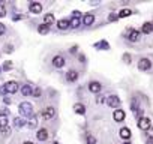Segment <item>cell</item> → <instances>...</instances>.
I'll list each match as a JSON object with an SVG mask.
<instances>
[{
  "instance_id": "11",
  "label": "cell",
  "mask_w": 153,
  "mask_h": 144,
  "mask_svg": "<svg viewBox=\"0 0 153 144\" xmlns=\"http://www.w3.org/2000/svg\"><path fill=\"white\" fill-rule=\"evenodd\" d=\"M101 89H102V84H101V83H98V81L89 83V90H90L92 93H98V92H101Z\"/></svg>"
},
{
  "instance_id": "7",
  "label": "cell",
  "mask_w": 153,
  "mask_h": 144,
  "mask_svg": "<svg viewBox=\"0 0 153 144\" xmlns=\"http://www.w3.org/2000/svg\"><path fill=\"white\" fill-rule=\"evenodd\" d=\"M5 89H6V93H17L18 90V83L17 81H8L5 84Z\"/></svg>"
},
{
  "instance_id": "28",
  "label": "cell",
  "mask_w": 153,
  "mask_h": 144,
  "mask_svg": "<svg viewBox=\"0 0 153 144\" xmlns=\"http://www.w3.org/2000/svg\"><path fill=\"white\" fill-rule=\"evenodd\" d=\"M32 95H33L35 98H39V96L42 95V90H41V87H35V89H32Z\"/></svg>"
},
{
  "instance_id": "2",
  "label": "cell",
  "mask_w": 153,
  "mask_h": 144,
  "mask_svg": "<svg viewBox=\"0 0 153 144\" xmlns=\"http://www.w3.org/2000/svg\"><path fill=\"white\" fill-rule=\"evenodd\" d=\"M150 126H152V122H150L149 117H140V119H138V128H140V129L149 131Z\"/></svg>"
},
{
  "instance_id": "25",
  "label": "cell",
  "mask_w": 153,
  "mask_h": 144,
  "mask_svg": "<svg viewBox=\"0 0 153 144\" xmlns=\"http://www.w3.org/2000/svg\"><path fill=\"white\" fill-rule=\"evenodd\" d=\"M38 32H39L41 35H47V33L50 32V27H48V26H45V24H41V26L38 27Z\"/></svg>"
},
{
  "instance_id": "21",
  "label": "cell",
  "mask_w": 153,
  "mask_h": 144,
  "mask_svg": "<svg viewBox=\"0 0 153 144\" xmlns=\"http://www.w3.org/2000/svg\"><path fill=\"white\" fill-rule=\"evenodd\" d=\"M120 137H122L123 140H129V138H131V131H129L128 128H122V129H120Z\"/></svg>"
},
{
  "instance_id": "22",
  "label": "cell",
  "mask_w": 153,
  "mask_h": 144,
  "mask_svg": "<svg viewBox=\"0 0 153 144\" xmlns=\"http://www.w3.org/2000/svg\"><path fill=\"white\" fill-rule=\"evenodd\" d=\"M21 93H23V96H30L32 95V87L29 84H24L21 87Z\"/></svg>"
},
{
  "instance_id": "4",
  "label": "cell",
  "mask_w": 153,
  "mask_h": 144,
  "mask_svg": "<svg viewBox=\"0 0 153 144\" xmlns=\"http://www.w3.org/2000/svg\"><path fill=\"white\" fill-rule=\"evenodd\" d=\"M56 116V110L53 108V107H47L44 111H42V119L44 120H50V119H53Z\"/></svg>"
},
{
  "instance_id": "37",
  "label": "cell",
  "mask_w": 153,
  "mask_h": 144,
  "mask_svg": "<svg viewBox=\"0 0 153 144\" xmlns=\"http://www.w3.org/2000/svg\"><path fill=\"white\" fill-rule=\"evenodd\" d=\"M147 144H153V137H149L147 138Z\"/></svg>"
},
{
  "instance_id": "6",
  "label": "cell",
  "mask_w": 153,
  "mask_h": 144,
  "mask_svg": "<svg viewBox=\"0 0 153 144\" xmlns=\"http://www.w3.org/2000/svg\"><path fill=\"white\" fill-rule=\"evenodd\" d=\"M65 63H66V60H65V57L63 56H54L53 57V66L54 68H63L65 66Z\"/></svg>"
},
{
  "instance_id": "38",
  "label": "cell",
  "mask_w": 153,
  "mask_h": 144,
  "mask_svg": "<svg viewBox=\"0 0 153 144\" xmlns=\"http://www.w3.org/2000/svg\"><path fill=\"white\" fill-rule=\"evenodd\" d=\"M123 59H125V60H126V62H128V63H129V62H131V60H129V56H128V54H126V56H123Z\"/></svg>"
},
{
  "instance_id": "10",
  "label": "cell",
  "mask_w": 153,
  "mask_h": 144,
  "mask_svg": "<svg viewBox=\"0 0 153 144\" xmlns=\"http://www.w3.org/2000/svg\"><path fill=\"white\" fill-rule=\"evenodd\" d=\"M150 66H152V63H150L149 59H141L138 62V69H141V71H149Z\"/></svg>"
},
{
  "instance_id": "32",
  "label": "cell",
  "mask_w": 153,
  "mask_h": 144,
  "mask_svg": "<svg viewBox=\"0 0 153 144\" xmlns=\"http://www.w3.org/2000/svg\"><path fill=\"white\" fill-rule=\"evenodd\" d=\"M3 68H5V69H11V68H12V63H11V62H6Z\"/></svg>"
},
{
  "instance_id": "20",
  "label": "cell",
  "mask_w": 153,
  "mask_h": 144,
  "mask_svg": "<svg viewBox=\"0 0 153 144\" xmlns=\"http://www.w3.org/2000/svg\"><path fill=\"white\" fill-rule=\"evenodd\" d=\"M26 125H27L29 128H32V129H33V128H36V126H38V117H36V116H32V117H30V120H29V122H26Z\"/></svg>"
},
{
  "instance_id": "12",
  "label": "cell",
  "mask_w": 153,
  "mask_h": 144,
  "mask_svg": "<svg viewBox=\"0 0 153 144\" xmlns=\"http://www.w3.org/2000/svg\"><path fill=\"white\" fill-rule=\"evenodd\" d=\"M36 138H38L39 141H47V140H48V131H47L45 128L39 129V131L36 132Z\"/></svg>"
},
{
  "instance_id": "30",
  "label": "cell",
  "mask_w": 153,
  "mask_h": 144,
  "mask_svg": "<svg viewBox=\"0 0 153 144\" xmlns=\"http://www.w3.org/2000/svg\"><path fill=\"white\" fill-rule=\"evenodd\" d=\"M5 15H6V9H5V6L2 3H0V18H3Z\"/></svg>"
},
{
  "instance_id": "40",
  "label": "cell",
  "mask_w": 153,
  "mask_h": 144,
  "mask_svg": "<svg viewBox=\"0 0 153 144\" xmlns=\"http://www.w3.org/2000/svg\"><path fill=\"white\" fill-rule=\"evenodd\" d=\"M23 144H33V143H32V141H24Z\"/></svg>"
},
{
  "instance_id": "41",
  "label": "cell",
  "mask_w": 153,
  "mask_h": 144,
  "mask_svg": "<svg viewBox=\"0 0 153 144\" xmlns=\"http://www.w3.org/2000/svg\"><path fill=\"white\" fill-rule=\"evenodd\" d=\"M150 135L153 137V128H150Z\"/></svg>"
},
{
  "instance_id": "24",
  "label": "cell",
  "mask_w": 153,
  "mask_h": 144,
  "mask_svg": "<svg viewBox=\"0 0 153 144\" xmlns=\"http://www.w3.org/2000/svg\"><path fill=\"white\" fill-rule=\"evenodd\" d=\"M131 14H132L131 9H122V11L117 14V18H125V17H129Z\"/></svg>"
},
{
  "instance_id": "8",
  "label": "cell",
  "mask_w": 153,
  "mask_h": 144,
  "mask_svg": "<svg viewBox=\"0 0 153 144\" xmlns=\"http://www.w3.org/2000/svg\"><path fill=\"white\" fill-rule=\"evenodd\" d=\"M140 39V32L135 30V29H131L129 33H128V41L129 42H137Z\"/></svg>"
},
{
  "instance_id": "5",
  "label": "cell",
  "mask_w": 153,
  "mask_h": 144,
  "mask_svg": "<svg viewBox=\"0 0 153 144\" xmlns=\"http://www.w3.org/2000/svg\"><path fill=\"white\" fill-rule=\"evenodd\" d=\"M29 11L32 12V14H41L42 12V5L39 3V2H32L30 5H29Z\"/></svg>"
},
{
  "instance_id": "33",
  "label": "cell",
  "mask_w": 153,
  "mask_h": 144,
  "mask_svg": "<svg viewBox=\"0 0 153 144\" xmlns=\"http://www.w3.org/2000/svg\"><path fill=\"white\" fill-rule=\"evenodd\" d=\"M137 110H138V105H137V104H135V101H134V102H132V111H134V113H137Z\"/></svg>"
},
{
  "instance_id": "9",
  "label": "cell",
  "mask_w": 153,
  "mask_h": 144,
  "mask_svg": "<svg viewBox=\"0 0 153 144\" xmlns=\"http://www.w3.org/2000/svg\"><path fill=\"white\" fill-rule=\"evenodd\" d=\"M66 80H68L69 83H74V81H76V80H78V72H76V71H74V69L68 71V72H66Z\"/></svg>"
},
{
  "instance_id": "1",
  "label": "cell",
  "mask_w": 153,
  "mask_h": 144,
  "mask_svg": "<svg viewBox=\"0 0 153 144\" xmlns=\"http://www.w3.org/2000/svg\"><path fill=\"white\" fill-rule=\"evenodd\" d=\"M18 108H20V114L23 117H32L33 116V105L30 102H21Z\"/></svg>"
},
{
  "instance_id": "26",
  "label": "cell",
  "mask_w": 153,
  "mask_h": 144,
  "mask_svg": "<svg viewBox=\"0 0 153 144\" xmlns=\"http://www.w3.org/2000/svg\"><path fill=\"white\" fill-rule=\"evenodd\" d=\"M14 123H15V126H17V128H21V126H24V125H26V120H24V119H21V117H15V119H14Z\"/></svg>"
},
{
  "instance_id": "15",
  "label": "cell",
  "mask_w": 153,
  "mask_h": 144,
  "mask_svg": "<svg viewBox=\"0 0 153 144\" xmlns=\"http://www.w3.org/2000/svg\"><path fill=\"white\" fill-rule=\"evenodd\" d=\"M141 32L143 33H146V35H150L152 32H153V23H144L143 24V27H141Z\"/></svg>"
},
{
  "instance_id": "31",
  "label": "cell",
  "mask_w": 153,
  "mask_h": 144,
  "mask_svg": "<svg viewBox=\"0 0 153 144\" xmlns=\"http://www.w3.org/2000/svg\"><path fill=\"white\" fill-rule=\"evenodd\" d=\"M5 32H6V27H5V24H2V23H0V36H2Z\"/></svg>"
},
{
  "instance_id": "39",
  "label": "cell",
  "mask_w": 153,
  "mask_h": 144,
  "mask_svg": "<svg viewBox=\"0 0 153 144\" xmlns=\"http://www.w3.org/2000/svg\"><path fill=\"white\" fill-rule=\"evenodd\" d=\"M3 101H5V104H11V99H9V98H5Z\"/></svg>"
},
{
  "instance_id": "27",
  "label": "cell",
  "mask_w": 153,
  "mask_h": 144,
  "mask_svg": "<svg viewBox=\"0 0 153 144\" xmlns=\"http://www.w3.org/2000/svg\"><path fill=\"white\" fill-rule=\"evenodd\" d=\"M86 140H87V144H98V140H96L92 134H87Z\"/></svg>"
},
{
  "instance_id": "19",
  "label": "cell",
  "mask_w": 153,
  "mask_h": 144,
  "mask_svg": "<svg viewBox=\"0 0 153 144\" xmlns=\"http://www.w3.org/2000/svg\"><path fill=\"white\" fill-rule=\"evenodd\" d=\"M74 110H75V113H78V114H86V108H84V105L83 104H75L74 105Z\"/></svg>"
},
{
  "instance_id": "13",
  "label": "cell",
  "mask_w": 153,
  "mask_h": 144,
  "mask_svg": "<svg viewBox=\"0 0 153 144\" xmlns=\"http://www.w3.org/2000/svg\"><path fill=\"white\" fill-rule=\"evenodd\" d=\"M113 116H114V120H116V122H119V123L125 120V111H123V110H120V108H117V110L114 111V114H113Z\"/></svg>"
},
{
  "instance_id": "34",
  "label": "cell",
  "mask_w": 153,
  "mask_h": 144,
  "mask_svg": "<svg viewBox=\"0 0 153 144\" xmlns=\"http://www.w3.org/2000/svg\"><path fill=\"white\" fill-rule=\"evenodd\" d=\"M0 95H6V89H5V86H2V87H0Z\"/></svg>"
},
{
  "instance_id": "3",
  "label": "cell",
  "mask_w": 153,
  "mask_h": 144,
  "mask_svg": "<svg viewBox=\"0 0 153 144\" xmlns=\"http://www.w3.org/2000/svg\"><path fill=\"white\" fill-rule=\"evenodd\" d=\"M107 105H108L110 108H117V107L120 105V99H119V96H116V95L108 96V98H107Z\"/></svg>"
},
{
  "instance_id": "18",
  "label": "cell",
  "mask_w": 153,
  "mask_h": 144,
  "mask_svg": "<svg viewBox=\"0 0 153 144\" xmlns=\"http://www.w3.org/2000/svg\"><path fill=\"white\" fill-rule=\"evenodd\" d=\"M80 24H81V20H80L78 17H74V18L69 21V27H72V29H76Z\"/></svg>"
},
{
  "instance_id": "36",
  "label": "cell",
  "mask_w": 153,
  "mask_h": 144,
  "mask_svg": "<svg viewBox=\"0 0 153 144\" xmlns=\"http://www.w3.org/2000/svg\"><path fill=\"white\" fill-rule=\"evenodd\" d=\"M96 101H98V104H102V102L105 101V98H104V96H99V98H98Z\"/></svg>"
},
{
  "instance_id": "17",
  "label": "cell",
  "mask_w": 153,
  "mask_h": 144,
  "mask_svg": "<svg viewBox=\"0 0 153 144\" xmlns=\"http://www.w3.org/2000/svg\"><path fill=\"white\" fill-rule=\"evenodd\" d=\"M57 27H59L60 30H66V29L69 27V21H68L66 18H63V20H59V21H57Z\"/></svg>"
},
{
  "instance_id": "42",
  "label": "cell",
  "mask_w": 153,
  "mask_h": 144,
  "mask_svg": "<svg viewBox=\"0 0 153 144\" xmlns=\"http://www.w3.org/2000/svg\"><path fill=\"white\" fill-rule=\"evenodd\" d=\"M0 74H2V66H0Z\"/></svg>"
},
{
  "instance_id": "16",
  "label": "cell",
  "mask_w": 153,
  "mask_h": 144,
  "mask_svg": "<svg viewBox=\"0 0 153 144\" xmlns=\"http://www.w3.org/2000/svg\"><path fill=\"white\" fill-rule=\"evenodd\" d=\"M93 21H95V17L92 14H87V15L83 17V24L84 26H90V24H93Z\"/></svg>"
},
{
  "instance_id": "23",
  "label": "cell",
  "mask_w": 153,
  "mask_h": 144,
  "mask_svg": "<svg viewBox=\"0 0 153 144\" xmlns=\"http://www.w3.org/2000/svg\"><path fill=\"white\" fill-rule=\"evenodd\" d=\"M5 126H8V116L0 113V129L5 128Z\"/></svg>"
},
{
  "instance_id": "35",
  "label": "cell",
  "mask_w": 153,
  "mask_h": 144,
  "mask_svg": "<svg viewBox=\"0 0 153 144\" xmlns=\"http://www.w3.org/2000/svg\"><path fill=\"white\" fill-rule=\"evenodd\" d=\"M108 20H110V21H116V20H117V15H113V14H111V15L108 17Z\"/></svg>"
},
{
  "instance_id": "43",
  "label": "cell",
  "mask_w": 153,
  "mask_h": 144,
  "mask_svg": "<svg viewBox=\"0 0 153 144\" xmlns=\"http://www.w3.org/2000/svg\"><path fill=\"white\" fill-rule=\"evenodd\" d=\"M125 144H131V143H125Z\"/></svg>"
},
{
  "instance_id": "29",
  "label": "cell",
  "mask_w": 153,
  "mask_h": 144,
  "mask_svg": "<svg viewBox=\"0 0 153 144\" xmlns=\"http://www.w3.org/2000/svg\"><path fill=\"white\" fill-rule=\"evenodd\" d=\"M2 134H3L5 137H8V135L11 134V128H9V126H5V128H2Z\"/></svg>"
},
{
  "instance_id": "14",
  "label": "cell",
  "mask_w": 153,
  "mask_h": 144,
  "mask_svg": "<svg viewBox=\"0 0 153 144\" xmlns=\"http://www.w3.org/2000/svg\"><path fill=\"white\" fill-rule=\"evenodd\" d=\"M54 21H56V18H54V15L53 14H45L44 15V24L45 26H51V24H54Z\"/></svg>"
}]
</instances>
